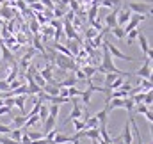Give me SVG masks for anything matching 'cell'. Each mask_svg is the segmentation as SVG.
Listing matches in <instances>:
<instances>
[{"label":"cell","mask_w":153,"mask_h":144,"mask_svg":"<svg viewBox=\"0 0 153 144\" xmlns=\"http://www.w3.org/2000/svg\"><path fill=\"white\" fill-rule=\"evenodd\" d=\"M102 55H103V61H102V64L100 66H96V70H98V73H116V75H119V76H130V73L126 71H121L117 66L114 64V59L111 57V53H109V50H107V46L102 43Z\"/></svg>","instance_id":"1"},{"label":"cell","mask_w":153,"mask_h":144,"mask_svg":"<svg viewBox=\"0 0 153 144\" xmlns=\"http://www.w3.org/2000/svg\"><path fill=\"white\" fill-rule=\"evenodd\" d=\"M53 66H57V68L62 70V71H73L75 68H78L75 64V59H73V57H66V55H61V53H55Z\"/></svg>","instance_id":"2"},{"label":"cell","mask_w":153,"mask_h":144,"mask_svg":"<svg viewBox=\"0 0 153 144\" xmlns=\"http://www.w3.org/2000/svg\"><path fill=\"white\" fill-rule=\"evenodd\" d=\"M126 7L135 14H152V2H128Z\"/></svg>","instance_id":"3"},{"label":"cell","mask_w":153,"mask_h":144,"mask_svg":"<svg viewBox=\"0 0 153 144\" xmlns=\"http://www.w3.org/2000/svg\"><path fill=\"white\" fill-rule=\"evenodd\" d=\"M103 45L107 46V50H109V53H111V57H116V59H121V61H128V62H135V57H132V55H126V53H123L119 48H116L114 45L109 41V39H103Z\"/></svg>","instance_id":"4"},{"label":"cell","mask_w":153,"mask_h":144,"mask_svg":"<svg viewBox=\"0 0 153 144\" xmlns=\"http://www.w3.org/2000/svg\"><path fill=\"white\" fill-rule=\"evenodd\" d=\"M36 53H38V52H36V48H32V46H30V48L22 55V59L18 61V68H20L22 71H25V70L29 68V64L32 62V59L36 57Z\"/></svg>","instance_id":"5"},{"label":"cell","mask_w":153,"mask_h":144,"mask_svg":"<svg viewBox=\"0 0 153 144\" xmlns=\"http://www.w3.org/2000/svg\"><path fill=\"white\" fill-rule=\"evenodd\" d=\"M16 14H18V9L11 7V5H9V0H5V2L0 5V18H2V20H13Z\"/></svg>","instance_id":"6"},{"label":"cell","mask_w":153,"mask_h":144,"mask_svg":"<svg viewBox=\"0 0 153 144\" xmlns=\"http://www.w3.org/2000/svg\"><path fill=\"white\" fill-rule=\"evenodd\" d=\"M135 75L139 78H144V80H152V57H146L144 64L135 71Z\"/></svg>","instance_id":"7"},{"label":"cell","mask_w":153,"mask_h":144,"mask_svg":"<svg viewBox=\"0 0 153 144\" xmlns=\"http://www.w3.org/2000/svg\"><path fill=\"white\" fill-rule=\"evenodd\" d=\"M71 103H73V110L70 112V116H68V119L64 121V125L70 123L71 119H82V112H84L85 105H80V103L76 102V98H71Z\"/></svg>","instance_id":"8"},{"label":"cell","mask_w":153,"mask_h":144,"mask_svg":"<svg viewBox=\"0 0 153 144\" xmlns=\"http://www.w3.org/2000/svg\"><path fill=\"white\" fill-rule=\"evenodd\" d=\"M130 16H132V11L128 9V7H125V9H117V18H116V25H119V27H125L126 23H128V20H130Z\"/></svg>","instance_id":"9"},{"label":"cell","mask_w":153,"mask_h":144,"mask_svg":"<svg viewBox=\"0 0 153 144\" xmlns=\"http://www.w3.org/2000/svg\"><path fill=\"white\" fill-rule=\"evenodd\" d=\"M0 50H2V57H0V62H5V64H13V62H16V59H14V55H13V52L4 45V43H0Z\"/></svg>","instance_id":"10"},{"label":"cell","mask_w":153,"mask_h":144,"mask_svg":"<svg viewBox=\"0 0 153 144\" xmlns=\"http://www.w3.org/2000/svg\"><path fill=\"white\" fill-rule=\"evenodd\" d=\"M137 41H139V46H141L143 53H144L146 57H152V48H150V43H148V39H146V36H144L143 32H139Z\"/></svg>","instance_id":"11"},{"label":"cell","mask_w":153,"mask_h":144,"mask_svg":"<svg viewBox=\"0 0 153 144\" xmlns=\"http://www.w3.org/2000/svg\"><path fill=\"white\" fill-rule=\"evenodd\" d=\"M117 9L119 7H114V9H111V13L105 16V29H112V27H116V18H117Z\"/></svg>","instance_id":"12"},{"label":"cell","mask_w":153,"mask_h":144,"mask_svg":"<svg viewBox=\"0 0 153 144\" xmlns=\"http://www.w3.org/2000/svg\"><path fill=\"white\" fill-rule=\"evenodd\" d=\"M29 94H22V96H14V107L20 110V114H25V102H27Z\"/></svg>","instance_id":"13"},{"label":"cell","mask_w":153,"mask_h":144,"mask_svg":"<svg viewBox=\"0 0 153 144\" xmlns=\"http://www.w3.org/2000/svg\"><path fill=\"white\" fill-rule=\"evenodd\" d=\"M98 9H100V5H96V4H91V5L87 7L85 14H87V22H89V23L98 18Z\"/></svg>","instance_id":"14"},{"label":"cell","mask_w":153,"mask_h":144,"mask_svg":"<svg viewBox=\"0 0 153 144\" xmlns=\"http://www.w3.org/2000/svg\"><path fill=\"white\" fill-rule=\"evenodd\" d=\"M66 48L70 50V53H71V55H73V59H75V55L80 52L82 45H80L78 41H75V39H68V43H66Z\"/></svg>","instance_id":"15"},{"label":"cell","mask_w":153,"mask_h":144,"mask_svg":"<svg viewBox=\"0 0 153 144\" xmlns=\"http://www.w3.org/2000/svg\"><path fill=\"white\" fill-rule=\"evenodd\" d=\"M25 121H27V116L25 114H18V116H13V126L11 128H23L25 126Z\"/></svg>","instance_id":"16"},{"label":"cell","mask_w":153,"mask_h":144,"mask_svg":"<svg viewBox=\"0 0 153 144\" xmlns=\"http://www.w3.org/2000/svg\"><path fill=\"white\" fill-rule=\"evenodd\" d=\"M109 108L105 107L103 110H100V112H96L94 116H96V119H98V123H100V126H107V119H109Z\"/></svg>","instance_id":"17"},{"label":"cell","mask_w":153,"mask_h":144,"mask_svg":"<svg viewBox=\"0 0 153 144\" xmlns=\"http://www.w3.org/2000/svg\"><path fill=\"white\" fill-rule=\"evenodd\" d=\"M43 125H45V128H43V134H46V132H50L52 128H55V126H57V117H53V116H48V117L43 121Z\"/></svg>","instance_id":"18"},{"label":"cell","mask_w":153,"mask_h":144,"mask_svg":"<svg viewBox=\"0 0 153 144\" xmlns=\"http://www.w3.org/2000/svg\"><path fill=\"white\" fill-rule=\"evenodd\" d=\"M109 32H111L116 39H119V41H125V39H126V32H125V29H123V27H119V25L112 27Z\"/></svg>","instance_id":"19"},{"label":"cell","mask_w":153,"mask_h":144,"mask_svg":"<svg viewBox=\"0 0 153 144\" xmlns=\"http://www.w3.org/2000/svg\"><path fill=\"white\" fill-rule=\"evenodd\" d=\"M32 48H36V52H39V53L45 55L46 48H45V45L41 43V36H39V34H34V37H32Z\"/></svg>","instance_id":"20"},{"label":"cell","mask_w":153,"mask_h":144,"mask_svg":"<svg viewBox=\"0 0 153 144\" xmlns=\"http://www.w3.org/2000/svg\"><path fill=\"white\" fill-rule=\"evenodd\" d=\"M80 70H82L84 75H85V80H87V78H93V76L98 73L96 66H93V64H84V66H80Z\"/></svg>","instance_id":"21"},{"label":"cell","mask_w":153,"mask_h":144,"mask_svg":"<svg viewBox=\"0 0 153 144\" xmlns=\"http://www.w3.org/2000/svg\"><path fill=\"white\" fill-rule=\"evenodd\" d=\"M98 126H100V123H98L96 116H89L84 123V130H91V128H98Z\"/></svg>","instance_id":"22"},{"label":"cell","mask_w":153,"mask_h":144,"mask_svg":"<svg viewBox=\"0 0 153 144\" xmlns=\"http://www.w3.org/2000/svg\"><path fill=\"white\" fill-rule=\"evenodd\" d=\"M76 82H78V80H76L75 76L70 75V76H66L62 82H59L57 85H59V87H73V85H76Z\"/></svg>","instance_id":"23"},{"label":"cell","mask_w":153,"mask_h":144,"mask_svg":"<svg viewBox=\"0 0 153 144\" xmlns=\"http://www.w3.org/2000/svg\"><path fill=\"white\" fill-rule=\"evenodd\" d=\"M22 135H23V128H11V132H9V139H13V141H16V143H20V139H22Z\"/></svg>","instance_id":"24"},{"label":"cell","mask_w":153,"mask_h":144,"mask_svg":"<svg viewBox=\"0 0 153 144\" xmlns=\"http://www.w3.org/2000/svg\"><path fill=\"white\" fill-rule=\"evenodd\" d=\"M93 93H94V91H93L91 87H87V91H82V96H80V100H82V103H84L85 107L91 103V96H93Z\"/></svg>","instance_id":"25"},{"label":"cell","mask_w":153,"mask_h":144,"mask_svg":"<svg viewBox=\"0 0 153 144\" xmlns=\"http://www.w3.org/2000/svg\"><path fill=\"white\" fill-rule=\"evenodd\" d=\"M25 135H27L30 141H38V139H43V137H45L43 132H32V130L29 132V128H25Z\"/></svg>","instance_id":"26"},{"label":"cell","mask_w":153,"mask_h":144,"mask_svg":"<svg viewBox=\"0 0 153 144\" xmlns=\"http://www.w3.org/2000/svg\"><path fill=\"white\" fill-rule=\"evenodd\" d=\"M70 23H71V27L75 29L76 32H82V30H84V23H82V20H80V18H78L76 14H75V18H73V20H71Z\"/></svg>","instance_id":"27"},{"label":"cell","mask_w":153,"mask_h":144,"mask_svg":"<svg viewBox=\"0 0 153 144\" xmlns=\"http://www.w3.org/2000/svg\"><path fill=\"white\" fill-rule=\"evenodd\" d=\"M139 32H141L139 29H132L130 32H126V37H128V39H125V41H126L128 45H132V43H134V41L137 39V36H139Z\"/></svg>","instance_id":"28"},{"label":"cell","mask_w":153,"mask_h":144,"mask_svg":"<svg viewBox=\"0 0 153 144\" xmlns=\"http://www.w3.org/2000/svg\"><path fill=\"white\" fill-rule=\"evenodd\" d=\"M14 39H16L18 45H27L29 43V37H27L25 32H14Z\"/></svg>","instance_id":"29"},{"label":"cell","mask_w":153,"mask_h":144,"mask_svg":"<svg viewBox=\"0 0 153 144\" xmlns=\"http://www.w3.org/2000/svg\"><path fill=\"white\" fill-rule=\"evenodd\" d=\"M38 116H39V121H45V119L48 117V105H46L45 102H43V103H41V107H39Z\"/></svg>","instance_id":"30"},{"label":"cell","mask_w":153,"mask_h":144,"mask_svg":"<svg viewBox=\"0 0 153 144\" xmlns=\"http://www.w3.org/2000/svg\"><path fill=\"white\" fill-rule=\"evenodd\" d=\"M116 76H119V75H116V73H105V89L111 91V85L116 80Z\"/></svg>","instance_id":"31"},{"label":"cell","mask_w":153,"mask_h":144,"mask_svg":"<svg viewBox=\"0 0 153 144\" xmlns=\"http://www.w3.org/2000/svg\"><path fill=\"white\" fill-rule=\"evenodd\" d=\"M134 107H135V103L132 102L130 96H126V98H125V103H123V108L128 110V114H134Z\"/></svg>","instance_id":"32"},{"label":"cell","mask_w":153,"mask_h":144,"mask_svg":"<svg viewBox=\"0 0 153 144\" xmlns=\"http://www.w3.org/2000/svg\"><path fill=\"white\" fill-rule=\"evenodd\" d=\"M11 94H13V96H22V94H27V84H22L20 87L13 89V91H11Z\"/></svg>","instance_id":"33"},{"label":"cell","mask_w":153,"mask_h":144,"mask_svg":"<svg viewBox=\"0 0 153 144\" xmlns=\"http://www.w3.org/2000/svg\"><path fill=\"white\" fill-rule=\"evenodd\" d=\"M29 9H32L34 13H43L46 7H43V4L39 2V0H36V2H32V4H29Z\"/></svg>","instance_id":"34"},{"label":"cell","mask_w":153,"mask_h":144,"mask_svg":"<svg viewBox=\"0 0 153 144\" xmlns=\"http://www.w3.org/2000/svg\"><path fill=\"white\" fill-rule=\"evenodd\" d=\"M96 34H98V30H96V29H93L91 25H89V27L84 30V37H85V39H93Z\"/></svg>","instance_id":"35"},{"label":"cell","mask_w":153,"mask_h":144,"mask_svg":"<svg viewBox=\"0 0 153 144\" xmlns=\"http://www.w3.org/2000/svg\"><path fill=\"white\" fill-rule=\"evenodd\" d=\"M71 125H73V132H82L84 130V121L82 119H71Z\"/></svg>","instance_id":"36"},{"label":"cell","mask_w":153,"mask_h":144,"mask_svg":"<svg viewBox=\"0 0 153 144\" xmlns=\"http://www.w3.org/2000/svg\"><path fill=\"white\" fill-rule=\"evenodd\" d=\"M123 82H125V76H116V80L112 82V85H111V91H114V89H119Z\"/></svg>","instance_id":"37"},{"label":"cell","mask_w":153,"mask_h":144,"mask_svg":"<svg viewBox=\"0 0 153 144\" xmlns=\"http://www.w3.org/2000/svg\"><path fill=\"white\" fill-rule=\"evenodd\" d=\"M143 103H144L146 107H152V103H153V96H152V91H148V93H144V100H143Z\"/></svg>","instance_id":"38"},{"label":"cell","mask_w":153,"mask_h":144,"mask_svg":"<svg viewBox=\"0 0 153 144\" xmlns=\"http://www.w3.org/2000/svg\"><path fill=\"white\" fill-rule=\"evenodd\" d=\"M148 108H150V107H146L144 103H137V105L134 107V112H137V114H144Z\"/></svg>","instance_id":"39"},{"label":"cell","mask_w":153,"mask_h":144,"mask_svg":"<svg viewBox=\"0 0 153 144\" xmlns=\"http://www.w3.org/2000/svg\"><path fill=\"white\" fill-rule=\"evenodd\" d=\"M4 105L9 108H14V96H9V98H4Z\"/></svg>","instance_id":"40"},{"label":"cell","mask_w":153,"mask_h":144,"mask_svg":"<svg viewBox=\"0 0 153 144\" xmlns=\"http://www.w3.org/2000/svg\"><path fill=\"white\" fill-rule=\"evenodd\" d=\"M0 144H20V143H16V141L9 139L7 135H0Z\"/></svg>","instance_id":"41"},{"label":"cell","mask_w":153,"mask_h":144,"mask_svg":"<svg viewBox=\"0 0 153 144\" xmlns=\"http://www.w3.org/2000/svg\"><path fill=\"white\" fill-rule=\"evenodd\" d=\"M39 29H41L39 23L36 20H32V22H30V30H32V34H39Z\"/></svg>","instance_id":"42"},{"label":"cell","mask_w":153,"mask_h":144,"mask_svg":"<svg viewBox=\"0 0 153 144\" xmlns=\"http://www.w3.org/2000/svg\"><path fill=\"white\" fill-rule=\"evenodd\" d=\"M41 4H43V7H46V9H53L55 7V2L53 0H39Z\"/></svg>","instance_id":"43"},{"label":"cell","mask_w":153,"mask_h":144,"mask_svg":"<svg viewBox=\"0 0 153 144\" xmlns=\"http://www.w3.org/2000/svg\"><path fill=\"white\" fill-rule=\"evenodd\" d=\"M9 132H11V126L0 123V135H9Z\"/></svg>","instance_id":"44"},{"label":"cell","mask_w":153,"mask_h":144,"mask_svg":"<svg viewBox=\"0 0 153 144\" xmlns=\"http://www.w3.org/2000/svg\"><path fill=\"white\" fill-rule=\"evenodd\" d=\"M11 110H13V108H9V107H5V105H2V107H0V116H9V114H13Z\"/></svg>","instance_id":"45"},{"label":"cell","mask_w":153,"mask_h":144,"mask_svg":"<svg viewBox=\"0 0 153 144\" xmlns=\"http://www.w3.org/2000/svg\"><path fill=\"white\" fill-rule=\"evenodd\" d=\"M9 91V84L5 80H0V93H7Z\"/></svg>","instance_id":"46"},{"label":"cell","mask_w":153,"mask_h":144,"mask_svg":"<svg viewBox=\"0 0 153 144\" xmlns=\"http://www.w3.org/2000/svg\"><path fill=\"white\" fill-rule=\"evenodd\" d=\"M144 117H146V119H148V123L152 125V123H153V112H152V108H148V110L144 112Z\"/></svg>","instance_id":"47"},{"label":"cell","mask_w":153,"mask_h":144,"mask_svg":"<svg viewBox=\"0 0 153 144\" xmlns=\"http://www.w3.org/2000/svg\"><path fill=\"white\" fill-rule=\"evenodd\" d=\"M2 25H4V20H2V18H0V27H2Z\"/></svg>","instance_id":"48"},{"label":"cell","mask_w":153,"mask_h":144,"mask_svg":"<svg viewBox=\"0 0 153 144\" xmlns=\"http://www.w3.org/2000/svg\"><path fill=\"white\" fill-rule=\"evenodd\" d=\"M4 2H5V0H0V5H2V4H4Z\"/></svg>","instance_id":"49"},{"label":"cell","mask_w":153,"mask_h":144,"mask_svg":"<svg viewBox=\"0 0 153 144\" xmlns=\"http://www.w3.org/2000/svg\"><path fill=\"white\" fill-rule=\"evenodd\" d=\"M93 144H98V141H93Z\"/></svg>","instance_id":"50"},{"label":"cell","mask_w":153,"mask_h":144,"mask_svg":"<svg viewBox=\"0 0 153 144\" xmlns=\"http://www.w3.org/2000/svg\"><path fill=\"white\" fill-rule=\"evenodd\" d=\"M0 43H2V39H0Z\"/></svg>","instance_id":"51"},{"label":"cell","mask_w":153,"mask_h":144,"mask_svg":"<svg viewBox=\"0 0 153 144\" xmlns=\"http://www.w3.org/2000/svg\"><path fill=\"white\" fill-rule=\"evenodd\" d=\"M68 144H70V143H68Z\"/></svg>","instance_id":"52"}]
</instances>
